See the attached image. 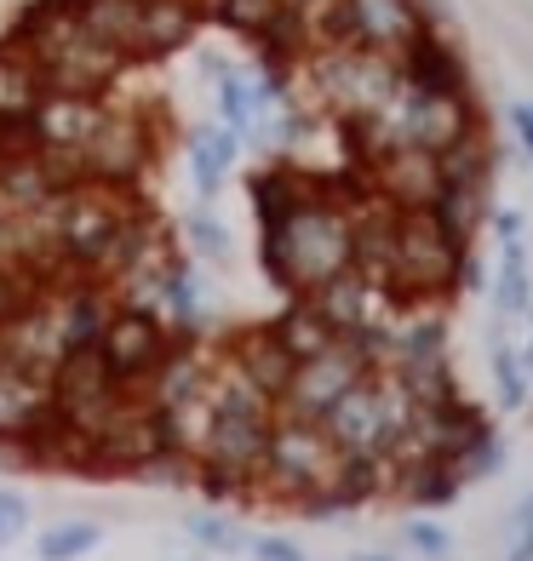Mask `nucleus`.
Instances as JSON below:
<instances>
[{"instance_id":"nucleus-12","label":"nucleus","mask_w":533,"mask_h":561,"mask_svg":"<svg viewBox=\"0 0 533 561\" xmlns=\"http://www.w3.org/2000/svg\"><path fill=\"white\" fill-rule=\"evenodd\" d=\"M224 362H230L247 385H259L270 401L287 390V378H293V355H287V344L275 339V327L270 321H259V327H241V333H230V344H224Z\"/></svg>"},{"instance_id":"nucleus-22","label":"nucleus","mask_w":533,"mask_h":561,"mask_svg":"<svg viewBox=\"0 0 533 561\" xmlns=\"http://www.w3.org/2000/svg\"><path fill=\"white\" fill-rule=\"evenodd\" d=\"M41 92V64L18 41H0V115H30Z\"/></svg>"},{"instance_id":"nucleus-14","label":"nucleus","mask_w":533,"mask_h":561,"mask_svg":"<svg viewBox=\"0 0 533 561\" xmlns=\"http://www.w3.org/2000/svg\"><path fill=\"white\" fill-rule=\"evenodd\" d=\"M316 304V310L327 316V327H333V333H355V327H367V321H378V304H390L385 293L373 287V280L362 275V270H339V275H327L321 287H310L304 293Z\"/></svg>"},{"instance_id":"nucleus-41","label":"nucleus","mask_w":533,"mask_h":561,"mask_svg":"<svg viewBox=\"0 0 533 561\" xmlns=\"http://www.w3.org/2000/svg\"><path fill=\"white\" fill-rule=\"evenodd\" d=\"M287 7H293V12H304V18H316V12L327 7V0H287Z\"/></svg>"},{"instance_id":"nucleus-13","label":"nucleus","mask_w":533,"mask_h":561,"mask_svg":"<svg viewBox=\"0 0 533 561\" xmlns=\"http://www.w3.org/2000/svg\"><path fill=\"white\" fill-rule=\"evenodd\" d=\"M98 115H104V98H81V92H41L35 104V133L41 149H58V156H81Z\"/></svg>"},{"instance_id":"nucleus-7","label":"nucleus","mask_w":533,"mask_h":561,"mask_svg":"<svg viewBox=\"0 0 533 561\" xmlns=\"http://www.w3.org/2000/svg\"><path fill=\"white\" fill-rule=\"evenodd\" d=\"M172 327L161 316H144V310H126V304H115L110 321H104V333H98V355H104V367L121 390H133L144 385L149 373L161 367V355L172 350Z\"/></svg>"},{"instance_id":"nucleus-33","label":"nucleus","mask_w":533,"mask_h":561,"mask_svg":"<svg viewBox=\"0 0 533 561\" xmlns=\"http://www.w3.org/2000/svg\"><path fill=\"white\" fill-rule=\"evenodd\" d=\"M453 470H460L465 488H470V481H481V476H499V470H504V442H499V436H481L470 453L453 458Z\"/></svg>"},{"instance_id":"nucleus-5","label":"nucleus","mask_w":533,"mask_h":561,"mask_svg":"<svg viewBox=\"0 0 533 561\" xmlns=\"http://www.w3.org/2000/svg\"><path fill=\"white\" fill-rule=\"evenodd\" d=\"M310 81L321 92V104L339 121H355V115H373L396 92L401 69H396V58L367 53V46H316L310 53Z\"/></svg>"},{"instance_id":"nucleus-11","label":"nucleus","mask_w":533,"mask_h":561,"mask_svg":"<svg viewBox=\"0 0 533 561\" xmlns=\"http://www.w3.org/2000/svg\"><path fill=\"white\" fill-rule=\"evenodd\" d=\"M367 184L390 201V207H430L442 190V167L430 149H413V144H401L390 149V156H378L367 167Z\"/></svg>"},{"instance_id":"nucleus-1","label":"nucleus","mask_w":533,"mask_h":561,"mask_svg":"<svg viewBox=\"0 0 533 561\" xmlns=\"http://www.w3.org/2000/svg\"><path fill=\"white\" fill-rule=\"evenodd\" d=\"M362 190H367V178L362 184H327L321 178V190L304 201V207H293L275 229H264L259 259H264V275L287 298L310 293L327 275L350 270V201Z\"/></svg>"},{"instance_id":"nucleus-27","label":"nucleus","mask_w":533,"mask_h":561,"mask_svg":"<svg viewBox=\"0 0 533 561\" xmlns=\"http://www.w3.org/2000/svg\"><path fill=\"white\" fill-rule=\"evenodd\" d=\"M98 545H104V527L87 522V516H75V522H53L35 539V561H81L92 556Z\"/></svg>"},{"instance_id":"nucleus-36","label":"nucleus","mask_w":533,"mask_h":561,"mask_svg":"<svg viewBox=\"0 0 533 561\" xmlns=\"http://www.w3.org/2000/svg\"><path fill=\"white\" fill-rule=\"evenodd\" d=\"M504 561H533V488L511 510V550H504Z\"/></svg>"},{"instance_id":"nucleus-4","label":"nucleus","mask_w":533,"mask_h":561,"mask_svg":"<svg viewBox=\"0 0 533 561\" xmlns=\"http://www.w3.org/2000/svg\"><path fill=\"white\" fill-rule=\"evenodd\" d=\"M460 241L447 236L436 224L430 207H401L396 218V304H436L453 287V275H460Z\"/></svg>"},{"instance_id":"nucleus-2","label":"nucleus","mask_w":533,"mask_h":561,"mask_svg":"<svg viewBox=\"0 0 533 561\" xmlns=\"http://www.w3.org/2000/svg\"><path fill=\"white\" fill-rule=\"evenodd\" d=\"M424 30H436L424 0H327L310 18L316 46H367L385 58H401Z\"/></svg>"},{"instance_id":"nucleus-37","label":"nucleus","mask_w":533,"mask_h":561,"mask_svg":"<svg viewBox=\"0 0 533 561\" xmlns=\"http://www.w3.org/2000/svg\"><path fill=\"white\" fill-rule=\"evenodd\" d=\"M247 556L252 561H304V550L293 539H282V533H264V539H247Z\"/></svg>"},{"instance_id":"nucleus-26","label":"nucleus","mask_w":533,"mask_h":561,"mask_svg":"<svg viewBox=\"0 0 533 561\" xmlns=\"http://www.w3.org/2000/svg\"><path fill=\"white\" fill-rule=\"evenodd\" d=\"M287 0H201V23H218V30L230 35H247L259 41L275 18H282Z\"/></svg>"},{"instance_id":"nucleus-9","label":"nucleus","mask_w":533,"mask_h":561,"mask_svg":"<svg viewBox=\"0 0 533 561\" xmlns=\"http://www.w3.org/2000/svg\"><path fill=\"white\" fill-rule=\"evenodd\" d=\"M126 69V58L115 53V46L92 41L75 30L64 46H53V53L41 58V87L46 92H81V98H104L115 87V75Z\"/></svg>"},{"instance_id":"nucleus-10","label":"nucleus","mask_w":533,"mask_h":561,"mask_svg":"<svg viewBox=\"0 0 533 561\" xmlns=\"http://www.w3.org/2000/svg\"><path fill=\"white\" fill-rule=\"evenodd\" d=\"M270 424L275 419H230V413H213L207 436L195 447V465H218V470H236L247 481H259L264 465V447H270Z\"/></svg>"},{"instance_id":"nucleus-34","label":"nucleus","mask_w":533,"mask_h":561,"mask_svg":"<svg viewBox=\"0 0 533 561\" xmlns=\"http://www.w3.org/2000/svg\"><path fill=\"white\" fill-rule=\"evenodd\" d=\"M408 550L424 556V561H447L453 556V533L442 522H430V516H413L408 522Z\"/></svg>"},{"instance_id":"nucleus-8","label":"nucleus","mask_w":533,"mask_h":561,"mask_svg":"<svg viewBox=\"0 0 533 561\" xmlns=\"http://www.w3.org/2000/svg\"><path fill=\"white\" fill-rule=\"evenodd\" d=\"M373 367L355 355V344L350 339H333L321 355H304V362L293 367V378H287V390L275 396V413H287V419H321L327 407H333L355 378H367Z\"/></svg>"},{"instance_id":"nucleus-40","label":"nucleus","mask_w":533,"mask_h":561,"mask_svg":"<svg viewBox=\"0 0 533 561\" xmlns=\"http://www.w3.org/2000/svg\"><path fill=\"white\" fill-rule=\"evenodd\" d=\"M0 264H12V213L0 207Z\"/></svg>"},{"instance_id":"nucleus-35","label":"nucleus","mask_w":533,"mask_h":561,"mask_svg":"<svg viewBox=\"0 0 533 561\" xmlns=\"http://www.w3.org/2000/svg\"><path fill=\"white\" fill-rule=\"evenodd\" d=\"M23 533H30V499L12 493V488H0V550L18 545Z\"/></svg>"},{"instance_id":"nucleus-20","label":"nucleus","mask_w":533,"mask_h":561,"mask_svg":"<svg viewBox=\"0 0 533 561\" xmlns=\"http://www.w3.org/2000/svg\"><path fill=\"white\" fill-rule=\"evenodd\" d=\"M75 23H81V35L115 46V53L133 64V46H138V0H75Z\"/></svg>"},{"instance_id":"nucleus-19","label":"nucleus","mask_w":533,"mask_h":561,"mask_svg":"<svg viewBox=\"0 0 533 561\" xmlns=\"http://www.w3.org/2000/svg\"><path fill=\"white\" fill-rule=\"evenodd\" d=\"M396 499H408L419 510H442L465 493V481L453 465H442V458H413V465H396V481H390Z\"/></svg>"},{"instance_id":"nucleus-29","label":"nucleus","mask_w":533,"mask_h":561,"mask_svg":"<svg viewBox=\"0 0 533 561\" xmlns=\"http://www.w3.org/2000/svg\"><path fill=\"white\" fill-rule=\"evenodd\" d=\"M184 247H190V259H201V264L230 259V229H224V218L213 213V201H201V207L184 218Z\"/></svg>"},{"instance_id":"nucleus-31","label":"nucleus","mask_w":533,"mask_h":561,"mask_svg":"<svg viewBox=\"0 0 533 561\" xmlns=\"http://www.w3.org/2000/svg\"><path fill=\"white\" fill-rule=\"evenodd\" d=\"M184 533L201 550H213V556H241L247 550L241 527L230 516H218V510H184Z\"/></svg>"},{"instance_id":"nucleus-42","label":"nucleus","mask_w":533,"mask_h":561,"mask_svg":"<svg viewBox=\"0 0 533 561\" xmlns=\"http://www.w3.org/2000/svg\"><path fill=\"white\" fill-rule=\"evenodd\" d=\"M350 561H396V556H385V550H362V556H350Z\"/></svg>"},{"instance_id":"nucleus-21","label":"nucleus","mask_w":533,"mask_h":561,"mask_svg":"<svg viewBox=\"0 0 533 561\" xmlns=\"http://www.w3.org/2000/svg\"><path fill=\"white\" fill-rule=\"evenodd\" d=\"M270 327H275V339L287 344V355H293V362H304V355H321L327 344L339 339L333 327H327V316H321V310H316V304L304 298V293H293V298H287V310L275 316Z\"/></svg>"},{"instance_id":"nucleus-39","label":"nucleus","mask_w":533,"mask_h":561,"mask_svg":"<svg viewBox=\"0 0 533 561\" xmlns=\"http://www.w3.org/2000/svg\"><path fill=\"white\" fill-rule=\"evenodd\" d=\"M511 126H517V138H522V149L533 156V104H511Z\"/></svg>"},{"instance_id":"nucleus-17","label":"nucleus","mask_w":533,"mask_h":561,"mask_svg":"<svg viewBox=\"0 0 533 561\" xmlns=\"http://www.w3.org/2000/svg\"><path fill=\"white\" fill-rule=\"evenodd\" d=\"M321 190V178H304L293 167H264L247 178V195H252V213H259V229H275L293 207H304Z\"/></svg>"},{"instance_id":"nucleus-6","label":"nucleus","mask_w":533,"mask_h":561,"mask_svg":"<svg viewBox=\"0 0 533 561\" xmlns=\"http://www.w3.org/2000/svg\"><path fill=\"white\" fill-rule=\"evenodd\" d=\"M149 161H156V133H149V121L138 110H110L98 115L92 138L81 149V167L92 184H110V190H138Z\"/></svg>"},{"instance_id":"nucleus-24","label":"nucleus","mask_w":533,"mask_h":561,"mask_svg":"<svg viewBox=\"0 0 533 561\" xmlns=\"http://www.w3.org/2000/svg\"><path fill=\"white\" fill-rule=\"evenodd\" d=\"M436 167H442V184H470V190H488L494 184V144H488V133H465L460 144H447L442 156H436Z\"/></svg>"},{"instance_id":"nucleus-30","label":"nucleus","mask_w":533,"mask_h":561,"mask_svg":"<svg viewBox=\"0 0 533 561\" xmlns=\"http://www.w3.org/2000/svg\"><path fill=\"white\" fill-rule=\"evenodd\" d=\"M488 367H494V385H499V407H504V413L528 407V367H522V355L504 344L499 327H494V344H488Z\"/></svg>"},{"instance_id":"nucleus-15","label":"nucleus","mask_w":533,"mask_h":561,"mask_svg":"<svg viewBox=\"0 0 533 561\" xmlns=\"http://www.w3.org/2000/svg\"><path fill=\"white\" fill-rule=\"evenodd\" d=\"M201 30V0H138V46H133V64L138 58H172L184 53Z\"/></svg>"},{"instance_id":"nucleus-3","label":"nucleus","mask_w":533,"mask_h":561,"mask_svg":"<svg viewBox=\"0 0 533 561\" xmlns=\"http://www.w3.org/2000/svg\"><path fill=\"white\" fill-rule=\"evenodd\" d=\"M333 470H339V447H333V436H327L316 419L275 413L270 447H264V465H259L252 493H275L282 504H298V499L321 493L327 481H333Z\"/></svg>"},{"instance_id":"nucleus-28","label":"nucleus","mask_w":533,"mask_h":561,"mask_svg":"<svg viewBox=\"0 0 533 561\" xmlns=\"http://www.w3.org/2000/svg\"><path fill=\"white\" fill-rule=\"evenodd\" d=\"M494 298H499V316H528V310H533L522 241H499V280H494Z\"/></svg>"},{"instance_id":"nucleus-16","label":"nucleus","mask_w":533,"mask_h":561,"mask_svg":"<svg viewBox=\"0 0 533 561\" xmlns=\"http://www.w3.org/2000/svg\"><path fill=\"white\" fill-rule=\"evenodd\" d=\"M396 69H401V81L419 87V92H470V75H465L460 46L442 41L436 30H424L408 53L396 58Z\"/></svg>"},{"instance_id":"nucleus-32","label":"nucleus","mask_w":533,"mask_h":561,"mask_svg":"<svg viewBox=\"0 0 533 561\" xmlns=\"http://www.w3.org/2000/svg\"><path fill=\"white\" fill-rule=\"evenodd\" d=\"M41 298V280L23 270V264H0V321H12L23 304Z\"/></svg>"},{"instance_id":"nucleus-23","label":"nucleus","mask_w":533,"mask_h":561,"mask_svg":"<svg viewBox=\"0 0 533 561\" xmlns=\"http://www.w3.org/2000/svg\"><path fill=\"white\" fill-rule=\"evenodd\" d=\"M430 213H436V224L447 229L460 247L476 241V229L488 224V190H470V184H442L436 201H430Z\"/></svg>"},{"instance_id":"nucleus-38","label":"nucleus","mask_w":533,"mask_h":561,"mask_svg":"<svg viewBox=\"0 0 533 561\" xmlns=\"http://www.w3.org/2000/svg\"><path fill=\"white\" fill-rule=\"evenodd\" d=\"M494 218V229H499V241H522V213L517 207H499V213H488Z\"/></svg>"},{"instance_id":"nucleus-18","label":"nucleus","mask_w":533,"mask_h":561,"mask_svg":"<svg viewBox=\"0 0 533 561\" xmlns=\"http://www.w3.org/2000/svg\"><path fill=\"white\" fill-rule=\"evenodd\" d=\"M236 149H241V138L224 121L190 133V184H195L201 201H213L224 190V178H230V167H236Z\"/></svg>"},{"instance_id":"nucleus-25","label":"nucleus","mask_w":533,"mask_h":561,"mask_svg":"<svg viewBox=\"0 0 533 561\" xmlns=\"http://www.w3.org/2000/svg\"><path fill=\"white\" fill-rule=\"evenodd\" d=\"M396 385L408 390L413 407H447L460 401V378H453V362L447 355H436V362H408V367H390Z\"/></svg>"}]
</instances>
